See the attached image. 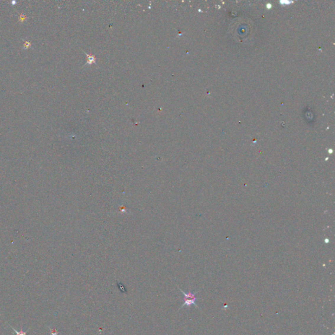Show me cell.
Returning a JSON list of instances; mask_svg holds the SVG:
<instances>
[{
  "instance_id": "7a4b0ae2",
  "label": "cell",
  "mask_w": 335,
  "mask_h": 335,
  "mask_svg": "<svg viewBox=\"0 0 335 335\" xmlns=\"http://www.w3.org/2000/svg\"><path fill=\"white\" fill-rule=\"evenodd\" d=\"M9 325L10 327H11L12 329H13V331L14 332V333L16 334V335H27V332H28V331H29V329H28V330H27L26 331H24L22 330V327H20V330L19 331H17V330H15L14 329L13 327H11V326L10 325Z\"/></svg>"
},
{
  "instance_id": "6da1fadb",
  "label": "cell",
  "mask_w": 335,
  "mask_h": 335,
  "mask_svg": "<svg viewBox=\"0 0 335 335\" xmlns=\"http://www.w3.org/2000/svg\"><path fill=\"white\" fill-rule=\"evenodd\" d=\"M178 289H179V290H180V291L181 292V293H182L183 294V295L185 296V297H184V303H183V304H182V306H181L180 308H179V310H180V309H181L182 308L184 307V306L189 307V306H192V305L195 306L196 308H199V310H201V309L200 308V307H199V306H198L197 304H196V301L198 299H199V298H196V293H198V292H199V291L194 292V293H192V292H191V291H188V293H185V291H183L182 289H181V288H179V287H178ZM179 310H178V311H179Z\"/></svg>"
},
{
  "instance_id": "3957f363",
  "label": "cell",
  "mask_w": 335,
  "mask_h": 335,
  "mask_svg": "<svg viewBox=\"0 0 335 335\" xmlns=\"http://www.w3.org/2000/svg\"><path fill=\"white\" fill-rule=\"evenodd\" d=\"M47 327L50 329V331H51L50 335H58L59 332L57 331L56 329H51V328H50V327H48V326Z\"/></svg>"
}]
</instances>
